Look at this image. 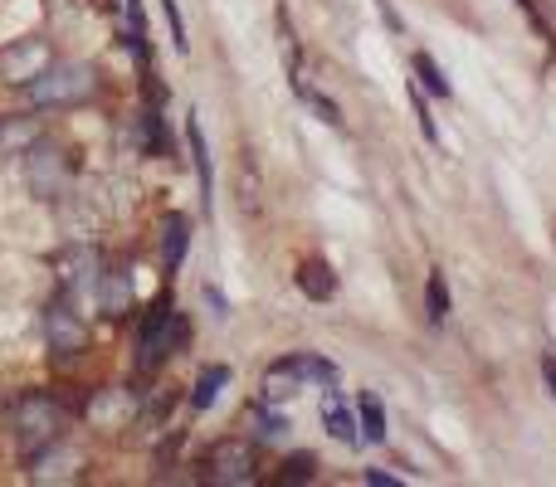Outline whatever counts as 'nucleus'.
<instances>
[{
  "label": "nucleus",
  "instance_id": "nucleus-1",
  "mask_svg": "<svg viewBox=\"0 0 556 487\" xmlns=\"http://www.w3.org/2000/svg\"><path fill=\"white\" fill-rule=\"evenodd\" d=\"M25 93L35 107H59L64 113V107H84L98 93V74L78 59H49L45 74H35L25 84Z\"/></svg>",
  "mask_w": 556,
  "mask_h": 487
},
{
  "label": "nucleus",
  "instance_id": "nucleus-2",
  "mask_svg": "<svg viewBox=\"0 0 556 487\" xmlns=\"http://www.w3.org/2000/svg\"><path fill=\"white\" fill-rule=\"evenodd\" d=\"M181 322H176V312H172V297H156L152 307H147V317H142V326H137V371L142 375H152V371H162L166 366V356L176 351V342H181Z\"/></svg>",
  "mask_w": 556,
  "mask_h": 487
},
{
  "label": "nucleus",
  "instance_id": "nucleus-3",
  "mask_svg": "<svg viewBox=\"0 0 556 487\" xmlns=\"http://www.w3.org/2000/svg\"><path fill=\"white\" fill-rule=\"evenodd\" d=\"M59 430H64V414H59V405L49 400V395H25L15 410V444L25 459H35L39 449H49V444H59Z\"/></svg>",
  "mask_w": 556,
  "mask_h": 487
},
{
  "label": "nucleus",
  "instance_id": "nucleus-4",
  "mask_svg": "<svg viewBox=\"0 0 556 487\" xmlns=\"http://www.w3.org/2000/svg\"><path fill=\"white\" fill-rule=\"evenodd\" d=\"M25 181L39 201H64L68 181H74V162H68V152H59L54 142L39 137V142L25 152Z\"/></svg>",
  "mask_w": 556,
  "mask_h": 487
},
{
  "label": "nucleus",
  "instance_id": "nucleus-5",
  "mask_svg": "<svg viewBox=\"0 0 556 487\" xmlns=\"http://www.w3.org/2000/svg\"><path fill=\"white\" fill-rule=\"evenodd\" d=\"M59 287H64L68 303H98V283H103V268L108 258L88 244H68L59 254Z\"/></svg>",
  "mask_w": 556,
  "mask_h": 487
},
{
  "label": "nucleus",
  "instance_id": "nucleus-6",
  "mask_svg": "<svg viewBox=\"0 0 556 487\" xmlns=\"http://www.w3.org/2000/svg\"><path fill=\"white\" fill-rule=\"evenodd\" d=\"M201 478L205 483H220V487H244L254 483V469H260V453H254L250 439H220L201 463Z\"/></svg>",
  "mask_w": 556,
  "mask_h": 487
},
{
  "label": "nucleus",
  "instance_id": "nucleus-7",
  "mask_svg": "<svg viewBox=\"0 0 556 487\" xmlns=\"http://www.w3.org/2000/svg\"><path fill=\"white\" fill-rule=\"evenodd\" d=\"M45 336H49V351L64 356V361H74V356L88 351V326H84V317L74 312V303H68V297L45 312Z\"/></svg>",
  "mask_w": 556,
  "mask_h": 487
},
{
  "label": "nucleus",
  "instance_id": "nucleus-8",
  "mask_svg": "<svg viewBox=\"0 0 556 487\" xmlns=\"http://www.w3.org/2000/svg\"><path fill=\"white\" fill-rule=\"evenodd\" d=\"M54 59V49L45 39H20V44L0 49V78L5 84H29L35 74H45V64Z\"/></svg>",
  "mask_w": 556,
  "mask_h": 487
},
{
  "label": "nucleus",
  "instance_id": "nucleus-9",
  "mask_svg": "<svg viewBox=\"0 0 556 487\" xmlns=\"http://www.w3.org/2000/svg\"><path fill=\"white\" fill-rule=\"evenodd\" d=\"M98 312L103 317H127L132 312V268L127 264H108L103 283H98Z\"/></svg>",
  "mask_w": 556,
  "mask_h": 487
},
{
  "label": "nucleus",
  "instance_id": "nucleus-10",
  "mask_svg": "<svg viewBox=\"0 0 556 487\" xmlns=\"http://www.w3.org/2000/svg\"><path fill=\"white\" fill-rule=\"evenodd\" d=\"M78 469H84V453L78 449H54V444H49V449H39L35 453V473H29V478L35 483H68V478H78Z\"/></svg>",
  "mask_w": 556,
  "mask_h": 487
},
{
  "label": "nucleus",
  "instance_id": "nucleus-11",
  "mask_svg": "<svg viewBox=\"0 0 556 487\" xmlns=\"http://www.w3.org/2000/svg\"><path fill=\"white\" fill-rule=\"evenodd\" d=\"M323 430L332 434L337 444H346V449H356V444H362V430H356V410H352V405H346L337 390L323 395Z\"/></svg>",
  "mask_w": 556,
  "mask_h": 487
},
{
  "label": "nucleus",
  "instance_id": "nucleus-12",
  "mask_svg": "<svg viewBox=\"0 0 556 487\" xmlns=\"http://www.w3.org/2000/svg\"><path fill=\"white\" fill-rule=\"evenodd\" d=\"M132 414H137V400L127 390H103L93 405H88V420H93L98 430H123Z\"/></svg>",
  "mask_w": 556,
  "mask_h": 487
},
{
  "label": "nucleus",
  "instance_id": "nucleus-13",
  "mask_svg": "<svg viewBox=\"0 0 556 487\" xmlns=\"http://www.w3.org/2000/svg\"><path fill=\"white\" fill-rule=\"evenodd\" d=\"M293 278H298V287H303L307 303H332L337 297V273L323 264V258H303Z\"/></svg>",
  "mask_w": 556,
  "mask_h": 487
},
{
  "label": "nucleus",
  "instance_id": "nucleus-14",
  "mask_svg": "<svg viewBox=\"0 0 556 487\" xmlns=\"http://www.w3.org/2000/svg\"><path fill=\"white\" fill-rule=\"evenodd\" d=\"M39 142V117H0V156H25Z\"/></svg>",
  "mask_w": 556,
  "mask_h": 487
},
{
  "label": "nucleus",
  "instance_id": "nucleus-15",
  "mask_svg": "<svg viewBox=\"0 0 556 487\" xmlns=\"http://www.w3.org/2000/svg\"><path fill=\"white\" fill-rule=\"evenodd\" d=\"M186 142H191V162H195V176H201V205L211 210L215 205V171H211V152H205V132L195 117H186Z\"/></svg>",
  "mask_w": 556,
  "mask_h": 487
},
{
  "label": "nucleus",
  "instance_id": "nucleus-16",
  "mask_svg": "<svg viewBox=\"0 0 556 487\" xmlns=\"http://www.w3.org/2000/svg\"><path fill=\"white\" fill-rule=\"evenodd\" d=\"M127 142L137 146V156H162L166 152V137H162V117L147 107V113H137L132 123H127Z\"/></svg>",
  "mask_w": 556,
  "mask_h": 487
},
{
  "label": "nucleus",
  "instance_id": "nucleus-17",
  "mask_svg": "<svg viewBox=\"0 0 556 487\" xmlns=\"http://www.w3.org/2000/svg\"><path fill=\"white\" fill-rule=\"evenodd\" d=\"M186 248H191V220H186V215H172V220L162 225V264H166V273H176V268L186 264Z\"/></svg>",
  "mask_w": 556,
  "mask_h": 487
},
{
  "label": "nucleus",
  "instance_id": "nucleus-18",
  "mask_svg": "<svg viewBox=\"0 0 556 487\" xmlns=\"http://www.w3.org/2000/svg\"><path fill=\"white\" fill-rule=\"evenodd\" d=\"M283 366L298 375V381H313V385H337V361H327V356H313V351H293L283 356Z\"/></svg>",
  "mask_w": 556,
  "mask_h": 487
},
{
  "label": "nucleus",
  "instance_id": "nucleus-19",
  "mask_svg": "<svg viewBox=\"0 0 556 487\" xmlns=\"http://www.w3.org/2000/svg\"><path fill=\"white\" fill-rule=\"evenodd\" d=\"M356 430H362V439L366 444H386V405H381V395H371L366 390L362 400H356Z\"/></svg>",
  "mask_w": 556,
  "mask_h": 487
},
{
  "label": "nucleus",
  "instance_id": "nucleus-20",
  "mask_svg": "<svg viewBox=\"0 0 556 487\" xmlns=\"http://www.w3.org/2000/svg\"><path fill=\"white\" fill-rule=\"evenodd\" d=\"M250 430L260 444H283L288 439V420L278 414V405H250Z\"/></svg>",
  "mask_w": 556,
  "mask_h": 487
},
{
  "label": "nucleus",
  "instance_id": "nucleus-21",
  "mask_svg": "<svg viewBox=\"0 0 556 487\" xmlns=\"http://www.w3.org/2000/svg\"><path fill=\"white\" fill-rule=\"evenodd\" d=\"M230 385V366H205L201 375H195V390H191V410H211L215 400H220V390Z\"/></svg>",
  "mask_w": 556,
  "mask_h": 487
},
{
  "label": "nucleus",
  "instance_id": "nucleus-22",
  "mask_svg": "<svg viewBox=\"0 0 556 487\" xmlns=\"http://www.w3.org/2000/svg\"><path fill=\"white\" fill-rule=\"evenodd\" d=\"M298 385H303V381H298L283 361H274L269 375H264V405H288L298 395Z\"/></svg>",
  "mask_w": 556,
  "mask_h": 487
},
{
  "label": "nucleus",
  "instance_id": "nucleus-23",
  "mask_svg": "<svg viewBox=\"0 0 556 487\" xmlns=\"http://www.w3.org/2000/svg\"><path fill=\"white\" fill-rule=\"evenodd\" d=\"M410 68H415V84H420L425 93H434V98H450V93H454V88H450V78H444V68L434 64V59L425 54V49L410 59Z\"/></svg>",
  "mask_w": 556,
  "mask_h": 487
},
{
  "label": "nucleus",
  "instance_id": "nucleus-24",
  "mask_svg": "<svg viewBox=\"0 0 556 487\" xmlns=\"http://www.w3.org/2000/svg\"><path fill=\"white\" fill-rule=\"evenodd\" d=\"M117 20H123V39L147 59V20H142V5H137V0H117Z\"/></svg>",
  "mask_w": 556,
  "mask_h": 487
},
{
  "label": "nucleus",
  "instance_id": "nucleus-25",
  "mask_svg": "<svg viewBox=\"0 0 556 487\" xmlns=\"http://www.w3.org/2000/svg\"><path fill=\"white\" fill-rule=\"evenodd\" d=\"M425 312H430V322L440 326L444 317H450V287H444V273L434 268L430 283H425Z\"/></svg>",
  "mask_w": 556,
  "mask_h": 487
},
{
  "label": "nucleus",
  "instance_id": "nucleus-26",
  "mask_svg": "<svg viewBox=\"0 0 556 487\" xmlns=\"http://www.w3.org/2000/svg\"><path fill=\"white\" fill-rule=\"evenodd\" d=\"M313 473H317V459H313V453H293V459H288L283 463V473H278V478L274 483H313Z\"/></svg>",
  "mask_w": 556,
  "mask_h": 487
},
{
  "label": "nucleus",
  "instance_id": "nucleus-27",
  "mask_svg": "<svg viewBox=\"0 0 556 487\" xmlns=\"http://www.w3.org/2000/svg\"><path fill=\"white\" fill-rule=\"evenodd\" d=\"M410 107H415V117H420V132H425V142H440V127H434V117H430V103H425V88L410 78Z\"/></svg>",
  "mask_w": 556,
  "mask_h": 487
},
{
  "label": "nucleus",
  "instance_id": "nucleus-28",
  "mask_svg": "<svg viewBox=\"0 0 556 487\" xmlns=\"http://www.w3.org/2000/svg\"><path fill=\"white\" fill-rule=\"evenodd\" d=\"M303 98L317 107V117H323L327 127H342V113H337V103H327V98H323V93H313V88H303Z\"/></svg>",
  "mask_w": 556,
  "mask_h": 487
},
{
  "label": "nucleus",
  "instance_id": "nucleus-29",
  "mask_svg": "<svg viewBox=\"0 0 556 487\" xmlns=\"http://www.w3.org/2000/svg\"><path fill=\"white\" fill-rule=\"evenodd\" d=\"M162 10H166V25H172L176 49H181V54H186V20H181V5H176V0H162Z\"/></svg>",
  "mask_w": 556,
  "mask_h": 487
},
{
  "label": "nucleus",
  "instance_id": "nucleus-30",
  "mask_svg": "<svg viewBox=\"0 0 556 487\" xmlns=\"http://www.w3.org/2000/svg\"><path fill=\"white\" fill-rule=\"evenodd\" d=\"M366 483H371V487H395L391 473H371V469H366Z\"/></svg>",
  "mask_w": 556,
  "mask_h": 487
},
{
  "label": "nucleus",
  "instance_id": "nucleus-31",
  "mask_svg": "<svg viewBox=\"0 0 556 487\" xmlns=\"http://www.w3.org/2000/svg\"><path fill=\"white\" fill-rule=\"evenodd\" d=\"M205 303H211V307H215V317H225V297H220V293H215V287H205Z\"/></svg>",
  "mask_w": 556,
  "mask_h": 487
},
{
  "label": "nucleus",
  "instance_id": "nucleus-32",
  "mask_svg": "<svg viewBox=\"0 0 556 487\" xmlns=\"http://www.w3.org/2000/svg\"><path fill=\"white\" fill-rule=\"evenodd\" d=\"M542 371H547V385H552V395H556V361H547Z\"/></svg>",
  "mask_w": 556,
  "mask_h": 487
}]
</instances>
